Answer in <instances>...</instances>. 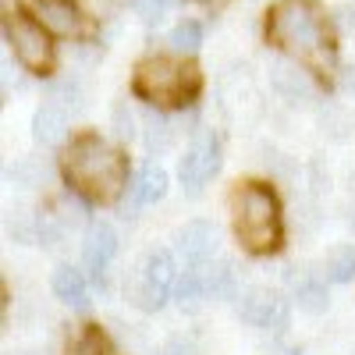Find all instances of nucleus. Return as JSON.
Returning <instances> with one entry per match:
<instances>
[{
    "label": "nucleus",
    "instance_id": "nucleus-1",
    "mask_svg": "<svg viewBox=\"0 0 355 355\" xmlns=\"http://www.w3.org/2000/svg\"><path fill=\"white\" fill-rule=\"evenodd\" d=\"M64 178L78 196L110 202L128 189V164L107 139L85 132L64 150Z\"/></svg>",
    "mask_w": 355,
    "mask_h": 355
},
{
    "label": "nucleus",
    "instance_id": "nucleus-2",
    "mask_svg": "<svg viewBox=\"0 0 355 355\" xmlns=\"http://www.w3.org/2000/svg\"><path fill=\"white\" fill-rule=\"evenodd\" d=\"M231 220L242 249L249 252H270L281 242V206L277 196L266 185H242L231 196Z\"/></svg>",
    "mask_w": 355,
    "mask_h": 355
},
{
    "label": "nucleus",
    "instance_id": "nucleus-3",
    "mask_svg": "<svg viewBox=\"0 0 355 355\" xmlns=\"http://www.w3.org/2000/svg\"><path fill=\"white\" fill-rule=\"evenodd\" d=\"M266 36L291 57H313L327 43V25L309 0H281L266 18Z\"/></svg>",
    "mask_w": 355,
    "mask_h": 355
},
{
    "label": "nucleus",
    "instance_id": "nucleus-4",
    "mask_svg": "<svg viewBox=\"0 0 355 355\" xmlns=\"http://www.w3.org/2000/svg\"><path fill=\"white\" fill-rule=\"evenodd\" d=\"M135 93L150 107H182L196 93V71L174 57H150L135 71Z\"/></svg>",
    "mask_w": 355,
    "mask_h": 355
},
{
    "label": "nucleus",
    "instance_id": "nucleus-5",
    "mask_svg": "<svg viewBox=\"0 0 355 355\" xmlns=\"http://www.w3.org/2000/svg\"><path fill=\"white\" fill-rule=\"evenodd\" d=\"M178 266L174 252L171 249H150L139 266V281H135V306L146 309V313H157L167 306V299H174V284H178Z\"/></svg>",
    "mask_w": 355,
    "mask_h": 355
},
{
    "label": "nucleus",
    "instance_id": "nucleus-6",
    "mask_svg": "<svg viewBox=\"0 0 355 355\" xmlns=\"http://www.w3.org/2000/svg\"><path fill=\"white\" fill-rule=\"evenodd\" d=\"M8 43L15 46V57L28 71H40V75L50 71V64H53V43H50V33L36 18H25V15L8 18Z\"/></svg>",
    "mask_w": 355,
    "mask_h": 355
},
{
    "label": "nucleus",
    "instance_id": "nucleus-7",
    "mask_svg": "<svg viewBox=\"0 0 355 355\" xmlns=\"http://www.w3.org/2000/svg\"><path fill=\"white\" fill-rule=\"evenodd\" d=\"M220 171V142L214 132H202L192 139V146L185 150V157L178 160V182L185 192H199L210 178Z\"/></svg>",
    "mask_w": 355,
    "mask_h": 355
},
{
    "label": "nucleus",
    "instance_id": "nucleus-8",
    "mask_svg": "<svg viewBox=\"0 0 355 355\" xmlns=\"http://www.w3.org/2000/svg\"><path fill=\"white\" fill-rule=\"evenodd\" d=\"M239 320H245L249 327L256 331H270V334H284L288 331V320H291V309L288 302L281 299L277 291H266V288H252L245 291L239 306H234Z\"/></svg>",
    "mask_w": 355,
    "mask_h": 355
},
{
    "label": "nucleus",
    "instance_id": "nucleus-9",
    "mask_svg": "<svg viewBox=\"0 0 355 355\" xmlns=\"http://www.w3.org/2000/svg\"><path fill=\"white\" fill-rule=\"evenodd\" d=\"M270 85H274V93L291 107H313L316 96H320L316 78L299 64V57H295V61H274L270 64Z\"/></svg>",
    "mask_w": 355,
    "mask_h": 355
},
{
    "label": "nucleus",
    "instance_id": "nucleus-10",
    "mask_svg": "<svg viewBox=\"0 0 355 355\" xmlns=\"http://www.w3.org/2000/svg\"><path fill=\"white\" fill-rule=\"evenodd\" d=\"M217 242H220V234L210 220H189L174 234V249L185 266H202V263L217 259Z\"/></svg>",
    "mask_w": 355,
    "mask_h": 355
},
{
    "label": "nucleus",
    "instance_id": "nucleus-11",
    "mask_svg": "<svg viewBox=\"0 0 355 355\" xmlns=\"http://www.w3.org/2000/svg\"><path fill=\"white\" fill-rule=\"evenodd\" d=\"M114 256H117V231L107 220H93L85 227V239H82V263L93 274L96 284H103V274L114 263Z\"/></svg>",
    "mask_w": 355,
    "mask_h": 355
},
{
    "label": "nucleus",
    "instance_id": "nucleus-12",
    "mask_svg": "<svg viewBox=\"0 0 355 355\" xmlns=\"http://www.w3.org/2000/svg\"><path fill=\"white\" fill-rule=\"evenodd\" d=\"M36 21L50 36H78L82 33V11L75 0H36Z\"/></svg>",
    "mask_w": 355,
    "mask_h": 355
},
{
    "label": "nucleus",
    "instance_id": "nucleus-13",
    "mask_svg": "<svg viewBox=\"0 0 355 355\" xmlns=\"http://www.w3.org/2000/svg\"><path fill=\"white\" fill-rule=\"evenodd\" d=\"M327 274L313 270V266H302L299 274H291V302L306 309V313H323L331 306V295H327Z\"/></svg>",
    "mask_w": 355,
    "mask_h": 355
},
{
    "label": "nucleus",
    "instance_id": "nucleus-14",
    "mask_svg": "<svg viewBox=\"0 0 355 355\" xmlns=\"http://www.w3.org/2000/svg\"><path fill=\"white\" fill-rule=\"evenodd\" d=\"M167 189H171V178H167V171L160 167V164H142L139 167V174L128 182V202H132V210H142V206H153V202H160L164 196H167Z\"/></svg>",
    "mask_w": 355,
    "mask_h": 355
},
{
    "label": "nucleus",
    "instance_id": "nucleus-15",
    "mask_svg": "<svg viewBox=\"0 0 355 355\" xmlns=\"http://www.w3.org/2000/svg\"><path fill=\"white\" fill-rule=\"evenodd\" d=\"M50 284H53L57 302H64L75 313H85L89 309V277H85V270L64 263V266H57V270H53V281Z\"/></svg>",
    "mask_w": 355,
    "mask_h": 355
},
{
    "label": "nucleus",
    "instance_id": "nucleus-16",
    "mask_svg": "<svg viewBox=\"0 0 355 355\" xmlns=\"http://www.w3.org/2000/svg\"><path fill=\"white\" fill-rule=\"evenodd\" d=\"M68 114L61 103H43L33 114V139L40 146H61L68 139Z\"/></svg>",
    "mask_w": 355,
    "mask_h": 355
},
{
    "label": "nucleus",
    "instance_id": "nucleus-17",
    "mask_svg": "<svg viewBox=\"0 0 355 355\" xmlns=\"http://www.w3.org/2000/svg\"><path fill=\"white\" fill-rule=\"evenodd\" d=\"M206 299H239V266L231 259H210L206 263Z\"/></svg>",
    "mask_w": 355,
    "mask_h": 355
},
{
    "label": "nucleus",
    "instance_id": "nucleus-18",
    "mask_svg": "<svg viewBox=\"0 0 355 355\" xmlns=\"http://www.w3.org/2000/svg\"><path fill=\"white\" fill-rule=\"evenodd\" d=\"M323 274L331 284H352L355 281V245H334L323 256Z\"/></svg>",
    "mask_w": 355,
    "mask_h": 355
},
{
    "label": "nucleus",
    "instance_id": "nucleus-19",
    "mask_svg": "<svg viewBox=\"0 0 355 355\" xmlns=\"http://www.w3.org/2000/svg\"><path fill=\"white\" fill-rule=\"evenodd\" d=\"M174 299L182 306H196L199 299H206V263L202 266H185V270L178 274Z\"/></svg>",
    "mask_w": 355,
    "mask_h": 355
},
{
    "label": "nucleus",
    "instance_id": "nucleus-20",
    "mask_svg": "<svg viewBox=\"0 0 355 355\" xmlns=\"http://www.w3.org/2000/svg\"><path fill=\"white\" fill-rule=\"evenodd\" d=\"M142 135H146V146H150V153H164L171 146V121L160 107H150L142 114Z\"/></svg>",
    "mask_w": 355,
    "mask_h": 355
},
{
    "label": "nucleus",
    "instance_id": "nucleus-21",
    "mask_svg": "<svg viewBox=\"0 0 355 355\" xmlns=\"http://www.w3.org/2000/svg\"><path fill=\"white\" fill-rule=\"evenodd\" d=\"M167 43H171V50H174L178 57H196V53H199V46H202V25H199L196 18L178 21V25L171 28Z\"/></svg>",
    "mask_w": 355,
    "mask_h": 355
},
{
    "label": "nucleus",
    "instance_id": "nucleus-22",
    "mask_svg": "<svg viewBox=\"0 0 355 355\" xmlns=\"http://www.w3.org/2000/svg\"><path fill=\"white\" fill-rule=\"evenodd\" d=\"M46 96H50V103H61L64 110H78L85 103V85L75 75H61L46 85Z\"/></svg>",
    "mask_w": 355,
    "mask_h": 355
},
{
    "label": "nucleus",
    "instance_id": "nucleus-23",
    "mask_svg": "<svg viewBox=\"0 0 355 355\" xmlns=\"http://www.w3.org/2000/svg\"><path fill=\"white\" fill-rule=\"evenodd\" d=\"M174 4H178V0H132V11H135L146 25H160V21L171 15Z\"/></svg>",
    "mask_w": 355,
    "mask_h": 355
},
{
    "label": "nucleus",
    "instance_id": "nucleus-24",
    "mask_svg": "<svg viewBox=\"0 0 355 355\" xmlns=\"http://www.w3.org/2000/svg\"><path fill=\"white\" fill-rule=\"evenodd\" d=\"M114 132H117V139H121V142H132L139 135L135 132V114H132V107L125 100L114 103Z\"/></svg>",
    "mask_w": 355,
    "mask_h": 355
},
{
    "label": "nucleus",
    "instance_id": "nucleus-25",
    "mask_svg": "<svg viewBox=\"0 0 355 355\" xmlns=\"http://www.w3.org/2000/svg\"><path fill=\"white\" fill-rule=\"evenodd\" d=\"M160 355H199V348H196L189 338H171V341L160 348Z\"/></svg>",
    "mask_w": 355,
    "mask_h": 355
},
{
    "label": "nucleus",
    "instance_id": "nucleus-26",
    "mask_svg": "<svg viewBox=\"0 0 355 355\" xmlns=\"http://www.w3.org/2000/svg\"><path fill=\"white\" fill-rule=\"evenodd\" d=\"M11 82L18 85V71L11 68V61H8V57H4V96H11Z\"/></svg>",
    "mask_w": 355,
    "mask_h": 355
},
{
    "label": "nucleus",
    "instance_id": "nucleus-27",
    "mask_svg": "<svg viewBox=\"0 0 355 355\" xmlns=\"http://www.w3.org/2000/svg\"><path fill=\"white\" fill-rule=\"evenodd\" d=\"M348 89H352V93H355V71L348 75Z\"/></svg>",
    "mask_w": 355,
    "mask_h": 355
},
{
    "label": "nucleus",
    "instance_id": "nucleus-28",
    "mask_svg": "<svg viewBox=\"0 0 355 355\" xmlns=\"http://www.w3.org/2000/svg\"><path fill=\"white\" fill-rule=\"evenodd\" d=\"M352 231H355V206H352Z\"/></svg>",
    "mask_w": 355,
    "mask_h": 355
}]
</instances>
